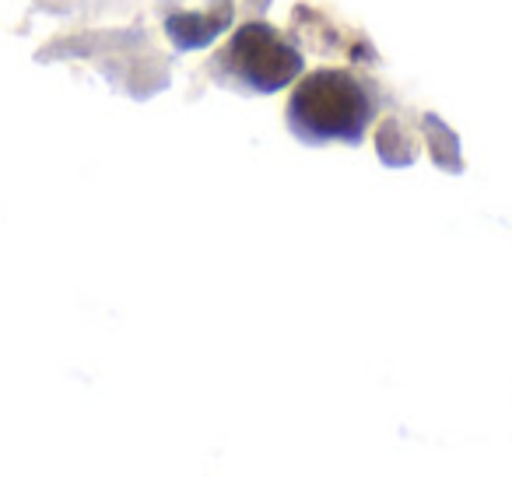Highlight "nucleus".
I'll return each mask as SVG.
<instances>
[{
    "label": "nucleus",
    "mask_w": 512,
    "mask_h": 477,
    "mask_svg": "<svg viewBox=\"0 0 512 477\" xmlns=\"http://www.w3.org/2000/svg\"><path fill=\"white\" fill-rule=\"evenodd\" d=\"M295 127L306 137L316 141H330V137H348L355 141L365 130L372 116V102L365 88L358 85L351 74L344 71H316L295 88L292 102H288Z\"/></svg>",
    "instance_id": "1"
},
{
    "label": "nucleus",
    "mask_w": 512,
    "mask_h": 477,
    "mask_svg": "<svg viewBox=\"0 0 512 477\" xmlns=\"http://www.w3.org/2000/svg\"><path fill=\"white\" fill-rule=\"evenodd\" d=\"M228 60H232V71L256 92H278L302 71L299 50L285 43L271 25L260 22H249L235 32V39L228 43Z\"/></svg>",
    "instance_id": "2"
}]
</instances>
